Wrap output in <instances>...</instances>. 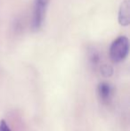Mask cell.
<instances>
[{
  "label": "cell",
  "instance_id": "cell-1",
  "mask_svg": "<svg viewBox=\"0 0 130 131\" xmlns=\"http://www.w3.org/2000/svg\"><path fill=\"white\" fill-rule=\"evenodd\" d=\"M129 51V42L127 38L121 36L111 44L110 56L114 62H120L127 56Z\"/></svg>",
  "mask_w": 130,
  "mask_h": 131
},
{
  "label": "cell",
  "instance_id": "cell-2",
  "mask_svg": "<svg viewBox=\"0 0 130 131\" xmlns=\"http://www.w3.org/2000/svg\"><path fill=\"white\" fill-rule=\"evenodd\" d=\"M48 3L49 0H35L32 23V27L35 30L39 29L43 25Z\"/></svg>",
  "mask_w": 130,
  "mask_h": 131
},
{
  "label": "cell",
  "instance_id": "cell-3",
  "mask_svg": "<svg viewBox=\"0 0 130 131\" xmlns=\"http://www.w3.org/2000/svg\"><path fill=\"white\" fill-rule=\"evenodd\" d=\"M119 21L123 26H127L130 21V4L129 0H125L121 4L119 12Z\"/></svg>",
  "mask_w": 130,
  "mask_h": 131
},
{
  "label": "cell",
  "instance_id": "cell-4",
  "mask_svg": "<svg viewBox=\"0 0 130 131\" xmlns=\"http://www.w3.org/2000/svg\"><path fill=\"white\" fill-rule=\"evenodd\" d=\"M98 95L101 97L102 101L107 102L109 101V99L111 98L113 93V88L109 83L107 82H102L98 85L97 88Z\"/></svg>",
  "mask_w": 130,
  "mask_h": 131
},
{
  "label": "cell",
  "instance_id": "cell-5",
  "mask_svg": "<svg viewBox=\"0 0 130 131\" xmlns=\"http://www.w3.org/2000/svg\"><path fill=\"white\" fill-rule=\"evenodd\" d=\"M101 73L105 77H110L112 75L113 69L109 65H103L101 68Z\"/></svg>",
  "mask_w": 130,
  "mask_h": 131
},
{
  "label": "cell",
  "instance_id": "cell-6",
  "mask_svg": "<svg viewBox=\"0 0 130 131\" xmlns=\"http://www.w3.org/2000/svg\"><path fill=\"white\" fill-rule=\"evenodd\" d=\"M0 131H12L5 121H0Z\"/></svg>",
  "mask_w": 130,
  "mask_h": 131
}]
</instances>
